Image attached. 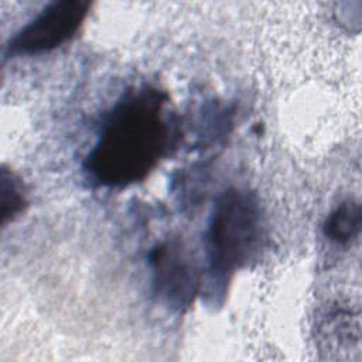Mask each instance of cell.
<instances>
[{
  "mask_svg": "<svg viewBox=\"0 0 362 362\" xmlns=\"http://www.w3.org/2000/svg\"><path fill=\"white\" fill-rule=\"evenodd\" d=\"M165 95L156 88L130 90L105 117L85 171L98 185L123 188L144 180L170 146Z\"/></svg>",
  "mask_w": 362,
  "mask_h": 362,
  "instance_id": "6da1fadb",
  "label": "cell"
},
{
  "mask_svg": "<svg viewBox=\"0 0 362 362\" xmlns=\"http://www.w3.org/2000/svg\"><path fill=\"white\" fill-rule=\"evenodd\" d=\"M262 216L256 197L230 188L216 199L208 229V262L214 283H226L256 253Z\"/></svg>",
  "mask_w": 362,
  "mask_h": 362,
  "instance_id": "7a4b0ae2",
  "label": "cell"
},
{
  "mask_svg": "<svg viewBox=\"0 0 362 362\" xmlns=\"http://www.w3.org/2000/svg\"><path fill=\"white\" fill-rule=\"evenodd\" d=\"M89 10L83 0H57L47 4L7 44L10 55H33L52 51L69 41Z\"/></svg>",
  "mask_w": 362,
  "mask_h": 362,
  "instance_id": "3957f363",
  "label": "cell"
},
{
  "mask_svg": "<svg viewBox=\"0 0 362 362\" xmlns=\"http://www.w3.org/2000/svg\"><path fill=\"white\" fill-rule=\"evenodd\" d=\"M154 287L171 305H189L198 293L199 276L194 259L180 242L158 245L150 256Z\"/></svg>",
  "mask_w": 362,
  "mask_h": 362,
  "instance_id": "277c9868",
  "label": "cell"
},
{
  "mask_svg": "<svg viewBox=\"0 0 362 362\" xmlns=\"http://www.w3.org/2000/svg\"><path fill=\"white\" fill-rule=\"evenodd\" d=\"M361 221V205L351 199L344 201L327 216L324 235L338 245H348L359 235Z\"/></svg>",
  "mask_w": 362,
  "mask_h": 362,
  "instance_id": "5b68a950",
  "label": "cell"
},
{
  "mask_svg": "<svg viewBox=\"0 0 362 362\" xmlns=\"http://www.w3.org/2000/svg\"><path fill=\"white\" fill-rule=\"evenodd\" d=\"M14 174L3 168L1 171V218L3 223L13 219L25 202L23 188Z\"/></svg>",
  "mask_w": 362,
  "mask_h": 362,
  "instance_id": "8992f818",
  "label": "cell"
}]
</instances>
